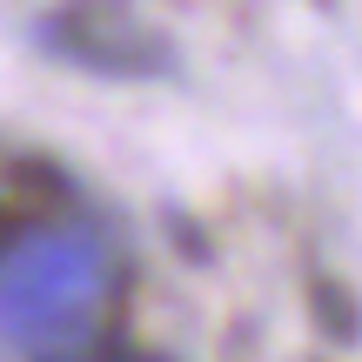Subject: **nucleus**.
Returning <instances> with one entry per match:
<instances>
[{
  "label": "nucleus",
  "mask_w": 362,
  "mask_h": 362,
  "mask_svg": "<svg viewBox=\"0 0 362 362\" xmlns=\"http://www.w3.org/2000/svg\"><path fill=\"white\" fill-rule=\"evenodd\" d=\"M107 296H115V262L88 228H47L0 255V336L34 362L88 356Z\"/></svg>",
  "instance_id": "nucleus-1"
},
{
  "label": "nucleus",
  "mask_w": 362,
  "mask_h": 362,
  "mask_svg": "<svg viewBox=\"0 0 362 362\" xmlns=\"http://www.w3.org/2000/svg\"><path fill=\"white\" fill-rule=\"evenodd\" d=\"M47 40L81 67H107V74H155L161 40L134 21L121 0H67L47 21Z\"/></svg>",
  "instance_id": "nucleus-2"
},
{
  "label": "nucleus",
  "mask_w": 362,
  "mask_h": 362,
  "mask_svg": "<svg viewBox=\"0 0 362 362\" xmlns=\"http://www.w3.org/2000/svg\"><path fill=\"white\" fill-rule=\"evenodd\" d=\"M7 248H13V208L0 202V255H7Z\"/></svg>",
  "instance_id": "nucleus-3"
}]
</instances>
